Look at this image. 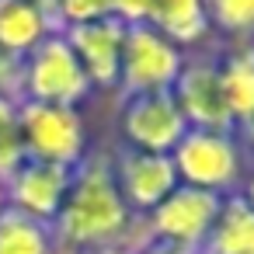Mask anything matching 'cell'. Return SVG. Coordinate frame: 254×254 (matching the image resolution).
Returning <instances> with one entry per match:
<instances>
[{
    "label": "cell",
    "mask_w": 254,
    "mask_h": 254,
    "mask_svg": "<svg viewBox=\"0 0 254 254\" xmlns=\"http://www.w3.org/2000/svg\"><path fill=\"white\" fill-rule=\"evenodd\" d=\"M56 254H91L108 247L139 251L150 244L143 216H136L112 174L108 150L91 146V153L73 167L70 191L53 219Z\"/></svg>",
    "instance_id": "obj_1"
},
{
    "label": "cell",
    "mask_w": 254,
    "mask_h": 254,
    "mask_svg": "<svg viewBox=\"0 0 254 254\" xmlns=\"http://www.w3.org/2000/svg\"><path fill=\"white\" fill-rule=\"evenodd\" d=\"M174 171L181 185L212 191L219 198L244 191L254 164L240 150L233 132H216V129H188L178 146L171 150Z\"/></svg>",
    "instance_id": "obj_2"
},
{
    "label": "cell",
    "mask_w": 254,
    "mask_h": 254,
    "mask_svg": "<svg viewBox=\"0 0 254 254\" xmlns=\"http://www.w3.org/2000/svg\"><path fill=\"white\" fill-rule=\"evenodd\" d=\"M91 94H94V87L60 32L46 35L18 63V101L80 108Z\"/></svg>",
    "instance_id": "obj_3"
},
{
    "label": "cell",
    "mask_w": 254,
    "mask_h": 254,
    "mask_svg": "<svg viewBox=\"0 0 254 254\" xmlns=\"http://www.w3.org/2000/svg\"><path fill=\"white\" fill-rule=\"evenodd\" d=\"M18 132L28 160H46L60 167H77L91 153V136L80 108L18 101Z\"/></svg>",
    "instance_id": "obj_4"
},
{
    "label": "cell",
    "mask_w": 254,
    "mask_h": 254,
    "mask_svg": "<svg viewBox=\"0 0 254 254\" xmlns=\"http://www.w3.org/2000/svg\"><path fill=\"white\" fill-rule=\"evenodd\" d=\"M185 53L157 35L150 25H126L122 39V66H119V101L150 91H171L181 73Z\"/></svg>",
    "instance_id": "obj_5"
},
{
    "label": "cell",
    "mask_w": 254,
    "mask_h": 254,
    "mask_svg": "<svg viewBox=\"0 0 254 254\" xmlns=\"http://www.w3.org/2000/svg\"><path fill=\"white\" fill-rule=\"evenodd\" d=\"M219 205H223L219 195L191 188V185H178L153 212L143 216L146 237L160 240V244H171V247H181L188 254H198L212 223H216Z\"/></svg>",
    "instance_id": "obj_6"
},
{
    "label": "cell",
    "mask_w": 254,
    "mask_h": 254,
    "mask_svg": "<svg viewBox=\"0 0 254 254\" xmlns=\"http://www.w3.org/2000/svg\"><path fill=\"white\" fill-rule=\"evenodd\" d=\"M188 129H216V132H233V115L226 108L223 87H219V70H216V42L198 53H185L181 73L171 87Z\"/></svg>",
    "instance_id": "obj_7"
},
{
    "label": "cell",
    "mask_w": 254,
    "mask_h": 254,
    "mask_svg": "<svg viewBox=\"0 0 254 254\" xmlns=\"http://www.w3.org/2000/svg\"><path fill=\"white\" fill-rule=\"evenodd\" d=\"M185 132H188V122L171 91H150V94H132L119 101V143L126 146L171 153Z\"/></svg>",
    "instance_id": "obj_8"
},
{
    "label": "cell",
    "mask_w": 254,
    "mask_h": 254,
    "mask_svg": "<svg viewBox=\"0 0 254 254\" xmlns=\"http://www.w3.org/2000/svg\"><path fill=\"white\" fill-rule=\"evenodd\" d=\"M108 157H112L115 185H119L126 205H129L136 216L153 212V209L181 185L171 153H150V150H136V146L115 143V146L108 150Z\"/></svg>",
    "instance_id": "obj_9"
},
{
    "label": "cell",
    "mask_w": 254,
    "mask_h": 254,
    "mask_svg": "<svg viewBox=\"0 0 254 254\" xmlns=\"http://www.w3.org/2000/svg\"><path fill=\"white\" fill-rule=\"evenodd\" d=\"M66 39V46L73 49L77 63L84 66L87 80L94 91H112L119 87V66H122V39H126V25L119 18H98V21H84V25H70L60 32Z\"/></svg>",
    "instance_id": "obj_10"
},
{
    "label": "cell",
    "mask_w": 254,
    "mask_h": 254,
    "mask_svg": "<svg viewBox=\"0 0 254 254\" xmlns=\"http://www.w3.org/2000/svg\"><path fill=\"white\" fill-rule=\"evenodd\" d=\"M70 178H73V167H60V164H46V160H21L7 178H4V188H7V205L42 219V223H53L66 191H70Z\"/></svg>",
    "instance_id": "obj_11"
},
{
    "label": "cell",
    "mask_w": 254,
    "mask_h": 254,
    "mask_svg": "<svg viewBox=\"0 0 254 254\" xmlns=\"http://www.w3.org/2000/svg\"><path fill=\"white\" fill-rule=\"evenodd\" d=\"M146 25L157 35H164L171 46H178L181 53H198L216 42L202 0H157Z\"/></svg>",
    "instance_id": "obj_12"
},
{
    "label": "cell",
    "mask_w": 254,
    "mask_h": 254,
    "mask_svg": "<svg viewBox=\"0 0 254 254\" xmlns=\"http://www.w3.org/2000/svg\"><path fill=\"white\" fill-rule=\"evenodd\" d=\"M216 70L233 126L254 112V42L216 39Z\"/></svg>",
    "instance_id": "obj_13"
},
{
    "label": "cell",
    "mask_w": 254,
    "mask_h": 254,
    "mask_svg": "<svg viewBox=\"0 0 254 254\" xmlns=\"http://www.w3.org/2000/svg\"><path fill=\"white\" fill-rule=\"evenodd\" d=\"M53 18L32 0H0V53L21 63L46 35H53Z\"/></svg>",
    "instance_id": "obj_14"
},
{
    "label": "cell",
    "mask_w": 254,
    "mask_h": 254,
    "mask_svg": "<svg viewBox=\"0 0 254 254\" xmlns=\"http://www.w3.org/2000/svg\"><path fill=\"white\" fill-rule=\"evenodd\" d=\"M198 254H254V202L244 191L223 198Z\"/></svg>",
    "instance_id": "obj_15"
},
{
    "label": "cell",
    "mask_w": 254,
    "mask_h": 254,
    "mask_svg": "<svg viewBox=\"0 0 254 254\" xmlns=\"http://www.w3.org/2000/svg\"><path fill=\"white\" fill-rule=\"evenodd\" d=\"M0 254H56L53 223L7 205L0 212Z\"/></svg>",
    "instance_id": "obj_16"
},
{
    "label": "cell",
    "mask_w": 254,
    "mask_h": 254,
    "mask_svg": "<svg viewBox=\"0 0 254 254\" xmlns=\"http://www.w3.org/2000/svg\"><path fill=\"white\" fill-rule=\"evenodd\" d=\"M212 35L223 42H254V0H202Z\"/></svg>",
    "instance_id": "obj_17"
},
{
    "label": "cell",
    "mask_w": 254,
    "mask_h": 254,
    "mask_svg": "<svg viewBox=\"0 0 254 254\" xmlns=\"http://www.w3.org/2000/svg\"><path fill=\"white\" fill-rule=\"evenodd\" d=\"M25 160L21 132H18V101L0 94V181Z\"/></svg>",
    "instance_id": "obj_18"
},
{
    "label": "cell",
    "mask_w": 254,
    "mask_h": 254,
    "mask_svg": "<svg viewBox=\"0 0 254 254\" xmlns=\"http://www.w3.org/2000/svg\"><path fill=\"white\" fill-rule=\"evenodd\" d=\"M112 14V0H56L53 4V18L56 28H70V25H84V21H98Z\"/></svg>",
    "instance_id": "obj_19"
},
{
    "label": "cell",
    "mask_w": 254,
    "mask_h": 254,
    "mask_svg": "<svg viewBox=\"0 0 254 254\" xmlns=\"http://www.w3.org/2000/svg\"><path fill=\"white\" fill-rule=\"evenodd\" d=\"M157 7V0H112V18L122 25H146Z\"/></svg>",
    "instance_id": "obj_20"
},
{
    "label": "cell",
    "mask_w": 254,
    "mask_h": 254,
    "mask_svg": "<svg viewBox=\"0 0 254 254\" xmlns=\"http://www.w3.org/2000/svg\"><path fill=\"white\" fill-rule=\"evenodd\" d=\"M0 94H7L18 101V63L7 60L4 53H0Z\"/></svg>",
    "instance_id": "obj_21"
},
{
    "label": "cell",
    "mask_w": 254,
    "mask_h": 254,
    "mask_svg": "<svg viewBox=\"0 0 254 254\" xmlns=\"http://www.w3.org/2000/svg\"><path fill=\"white\" fill-rule=\"evenodd\" d=\"M233 136H237V143H240V150L251 157V164H254V112L247 115V119H240L237 126H233Z\"/></svg>",
    "instance_id": "obj_22"
},
{
    "label": "cell",
    "mask_w": 254,
    "mask_h": 254,
    "mask_svg": "<svg viewBox=\"0 0 254 254\" xmlns=\"http://www.w3.org/2000/svg\"><path fill=\"white\" fill-rule=\"evenodd\" d=\"M136 254H188V251H181V247H171V244H160V240H150V244H143Z\"/></svg>",
    "instance_id": "obj_23"
},
{
    "label": "cell",
    "mask_w": 254,
    "mask_h": 254,
    "mask_svg": "<svg viewBox=\"0 0 254 254\" xmlns=\"http://www.w3.org/2000/svg\"><path fill=\"white\" fill-rule=\"evenodd\" d=\"M32 4H39V7H42V11L53 18V4H56V0H32ZM53 25H56V18H53ZM56 32H60V28H56Z\"/></svg>",
    "instance_id": "obj_24"
},
{
    "label": "cell",
    "mask_w": 254,
    "mask_h": 254,
    "mask_svg": "<svg viewBox=\"0 0 254 254\" xmlns=\"http://www.w3.org/2000/svg\"><path fill=\"white\" fill-rule=\"evenodd\" d=\"M91 254H136V251H126V247H108V251H91Z\"/></svg>",
    "instance_id": "obj_25"
},
{
    "label": "cell",
    "mask_w": 254,
    "mask_h": 254,
    "mask_svg": "<svg viewBox=\"0 0 254 254\" xmlns=\"http://www.w3.org/2000/svg\"><path fill=\"white\" fill-rule=\"evenodd\" d=\"M244 195L254 202V171H251V178H247V185H244Z\"/></svg>",
    "instance_id": "obj_26"
},
{
    "label": "cell",
    "mask_w": 254,
    "mask_h": 254,
    "mask_svg": "<svg viewBox=\"0 0 254 254\" xmlns=\"http://www.w3.org/2000/svg\"><path fill=\"white\" fill-rule=\"evenodd\" d=\"M7 209V188H4V181H0V212Z\"/></svg>",
    "instance_id": "obj_27"
}]
</instances>
